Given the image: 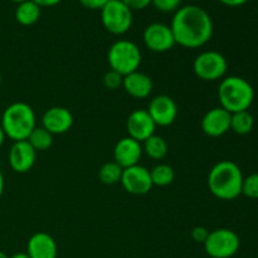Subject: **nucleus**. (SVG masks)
I'll use <instances>...</instances> for the list:
<instances>
[{
    "mask_svg": "<svg viewBox=\"0 0 258 258\" xmlns=\"http://www.w3.org/2000/svg\"><path fill=\"white\" fill-rule=\"evenodd\" d=\"M170 28L176 44L188 49L206 45L214 30L211 15L198 5H184L175 10Z\"/></svg>",
    "mask_w": 258,
    "mask_h": 258,
    "instance_id": "1",
    "label": "nucleus"
},
{
    "mask_svg": "<svg viewBox=\"0 0 258 258\" xmlns=\"http://www.w3.org/2000/svg\"><path fill=\"white\" fill-rule=\"evenodd\" d=\"M243 174L231 160L218 161L208 174V188L221 201H233L242 194Z\"/></svg>",
    "mask_w": 258,
    "mask_h": 258,
    "instance_id": "2",
    "label": "nucleus"
},
{
    "mask_svg": "<svg viewBox=\"0 0 258 258\" xmlns=\"http://www.w3.org/2000/svg\"><path fill=\"white\" fill-rule=\"evenodd\" d=\"M5 136L10 140L23 141L29 138L30 133L37 127V118L32 106L18 101L4 110L0 121Z\"/></svg>",
    "mask_w": 258,
    "mask_h": 258,
    "instance_id": "3",
    "label": "nucleus"
},
{
    "mask_svg": "<svg viewBox=\"0 0 258 258\" xmlns=\"http://www.w3.org/2000/svg\"><path fill=\"white\" fill-rule=\"evenodd\" d=\"M218 98L221 107L229 113L248 111L254 101V90L243 77L228 76L219 83Z\"/></svg>",
    "mask_w": 258,
    "mask_h": 258,
    "instance_id": "4",
    "label": "nucleus"
},
{
    "mask_svg": "<svg viewBox=\"0 0 258 258\" xmlns=\"http://www.w3.org/2000/svg\"><path fill=\"white\" fill-rule=\"evenodd\" d=\"M141 59H143L141 50L135 43L127 39L116 40L107 53L110 68L122 76H127L135 71H139Z\"/></svg>",
    "mask_w": 258,
    "mask_h": 258,
    "instance_id": "5",
    "label": "nucleus"
},
{
    "mask_svg": "<svg viewBox=\"0 0 258 258\" xmlns=\"http://www.w3.org/2000/svg\"><path fill=\"white\" fill-rule=\"evenodd\" d=\"M228 70L226 57L217 50L199 53L193 62V71L197 77L206 82L223 80Z\"/></svg>",
    "mask_w": 258,
    "mask_h": 258,
    "instance_id": "6",
    "label": "nucleus"
},
{
    "mask_svg": "<svg viewBox=\"0 0 258 258\" xmlns=\"http://www.w3.org/2000/svg\"><path fill=\"white\" fill-rule=\"evenodd\" d=\"M204 251L212 258H231L238 252L241 241L238 234L228 228H219L209 232L204 242Z\"/></svg>",
    "mask_w": 258,
    "mask_h": 258,
    "instance_id": "7",
    "label": "nucleus"
},
{
    "mask_svg": "<svg viewBox=\"0 0 258 258\" xmlns=\"http://www.w3.org/2000/svg\"><path fill=\"white\" fill-rule=\"evenodd\" d=\"M101 20L105 29L111 34H125L133 25V10L121 0H108L101 9Z\"/></svg>",
    "mask_w": 258,
    "mask_h": 258,
    "instance_id": "8",
    "label": "nucleus"
},
{
    "mask_svg": "<svg viewBox=\"0 0 258 258\" xmlns=\"http://www.w3.org/2000/svg\"><path fill=\"white\" fill-rule=\"evenodd\" d=\"M145 47L154 53L169 52L176 44L170 25L164 23H151L143 33Z\"/></svg>",
    "mask_w": 258,
    "mask_h": 258,
    "instance_id": "9",
    "label": "nucleus"
},
{
    "mask_svg": "<svg viewBox=\"0 0 258 258\" xmlns=\"http://www.w3.org/2000/svg\"><path fill=\"white\" fill-rule=\"evenodd\" d=\"M120 183L123 189L133 196H145L154 186L150 170L140 164L123 169Z\"/></svg>",
    "mask_w": 258,
    "mask_h": 258,
    "instance_id": "10",
    "label": "nucleus"
},
{
    "mask_svg": "<svg viewBox=\"0 0 258 258\" xmlns=\"http://www.w3.org/2000/svg\"><path fill=\"white\" fill-rule=\"evenodd\" d=\"M156 126L166 127L174 123L178 117V106L175 101L168 95L155 96L149 103L146 110Z\"/></svg>",
    "mask_w": 258,
    "mask_h": 258,
    "instance_id": "11",
    "label": "nucleus"
},
{
    "mask_svg": "<svg viewBox=\"0 0 258 258\" xmlns=\"http://www.w3.org/2000/svg\"><path fill=\"white\" fill-rule=\"evenodd\" d=\"M155 122L150 117L148 111L144 110V108L134 110L128 115L127 121H126L127 136L139 141V143H144L150 136H153L155 134Z\"/></svg>",
    "mask_w": 258,
    "mask_h": 258,
    "instance_id": "12",
    "label": "nucleus"
},
{
    "mask_svg": "<svg viewBox=\"0 0 258 258\" xmlns=\"http://www.w3.org/2000/svg\"><path fill=\"white\" fill-rule=\"evenodd\" d=\"M37 160V151L27 140L15 141L8 154L9 165L15 173L25 174L34 166Z\"/></svg>",
    "mask_w": 258,
    "mask_h": 258,
    "instance_id": "13",
    "label": "nucleus"
},
{
    "mask_svg": "<svg viewBox=\"0 0 258 258\" xmlns=\"http://www.w3.org/2000/svg\"><path fill=\"white\" fill-rule=\"evenodd\" d=\"M42 126L52 135H62L68 133L73 126L72 112L62 106L49 107L43 113Z\"/></svg>",
    "mask_w": 258,
    "mask_h": 258,
    "instance_id": "14",
    "label": "nucleus"
},
{
    "mask_svg": "<svg viewBox=\"0 0 258 258\" xmlns=\"http://www.w3.org/2000/svg\"><path fill=\"white\" fill-rule=\"evenodd\" d=\"M201 126L207 136L221 138L231 130V113L221 106L212 108L203 116Z\"/></svg>",
    "mask_w": 258,
    "mask_h": 258,
    "instance_id": "15",
    "label": "nucleus"
},
{
    "mask_svg": "<svg viewBox=\"0 0 258 258\" xmlns=\"http://www.w3.org/2000/svg\"><path fill=\"white\" fill-rule=\"evenodd\" d=\"M143 145L130 136L120 139L113 148V161L122 169L138 165L143 156Z\"/></svg>",
    "mask_w": 258,
    "mask_h": 258,
    "instance_id": "16",
    "label": "nucleus"
},
{
    "mask_svg": "<svg viewBox=\"0 0 258 258\" xmlns=\"http://www.w3.org/2000/svg\"><path fill=\"white\" fill-rule=\"evenodd\" d=\"M57 242L50 234L38 232L27 243V254L30 258H57Z\"/></svg>",
    "mask_w": 258,
    "mask_h": 258,
    "instance_id": "17",
    "label": "nucleus"
},
{
    "mask_svg": "<svg viewBox=\"0 0 258 258\" xmlns=\"http://www.w3.org/2000/svg\"><path fill=\"white\" fill-rule=\"evenodd\" d=\"M122 87L128 96L138 100H144L149 97L153 92V80L146 73L135 71L127 76H123Z\"/></svg>",
    "mask_w": 258,
    "mask_h": 258,
    "instance_id": "18",
    "label": "nucleus"
},
{
    "mask_svg": "<svg viewBox=\"0 0 258 258\" xmlns=\"http://www.w3.org/2000/svg\"><path fill=\"white\" fill-rule=\"evenodd\" d=\"M40 18V7H38L32 0H25V2L18 4L15 9V19L19 24L24 27L35 24Z\"/></svg>",
    "mask_w": 258,
    "mask_h": 258,
    "instance_id": "19",
    "label": "nucleus"
},
{
    "mask_svg": "<svg viewBox=\"0 0 258 258\" xmlns=\"http://www.w3.org/2000/svg\"><path fill=\"white\" fill-rule=\"evenodd\" d=\"M168 143L163 136L154 134L143 143V151L153 160H161L168 155Z\"/></svg>",
    "mask_w": 258,
    "mask_h": 258,
    "instance_id": "20",
    "label": "nucleus"
},
{
    "mask_svg": "<svg viewBox=\"0 0 258 258\" xmlns=\"http://www.w3.org/2000/svg\"><path fill=\"white\" fill-rule=\"evenodd\" d=\"M254 118L249 111L231 113V130L237 135H247L253 130Z\"/></svg>",
    "mask_w": 258,
    "mask_h": 258,
    "instance_id": "21",
    "label": "nucleus"
},
{
    "mask_svg": "<svg viewBox=\"0 0 258 258\" xmlns=\"http://www.w3.org/2000/svg\"><path fill=\"white\" fill-rule=\"evenodd\" d=\"M27 141L32 145V148L34 149L37 153L38 151H45L52 146L53 135L49 131L45 130L43 126H37V127L30 133Z\"/></svg>",
    "mask_w": 258,
    "mask_h": 258,
    "instance_id": "22",
    "label": "nucleus"
},
{
    "mask_svg": "<svg viewBox=\"0 0 258 258\" xmlns=\"http://www.w3.org/2000/svg\"><path fill=\"white\" fill-rule=\"evenodd\" d=\"M151 181L155 186L170 185L175 178V171L168 164H159L150 170Z\"/></svg>",
    "mask_w": 258,
    "mask_h": 258,
    "instance_id": "23",
    "label": "nucleus"
},
{
    "mask_svg": "<svg viewBox=\"0 0 258 258\" xmlns=\"http://www.w3.org/2000/svg\"><path fill=\"white\" fill-rule=\"evenodd\" d=\"M122 171L123 169L118 164H116L115 161H108V163L103 164L98 170V178H100L101 183L106 184V185H113V184L121 181Z\"/></svg>",
    "mask_w": 258,
    "mask_h": 258,
    "instance_id": "24",
    "label": "nucleus"
},
{
    "mask_svg": "<svg viewBox=\"0 0 258 258\" xmlns=\"http://www.w3.org/2000/svg\"><path fill=\"white\" fill-rule=\"evenodd\" d=\"M242 194L249 199H258V173H253L243 179Z\"/></svg>",
    "mask_w": 258,
    "mask_h": 258,
    "instance_id": "25",
    "label": "nucleus"
},
{
    "mask_svg": "<svg viewBox=\"0 0 258 258\" xmlns=\"http://www.w3.org/2000/svg\"><path fill=\"white\" fill-rule=\"evenodd\" d=\"M122 83L123 76L120 75L118 72H116V71L110 70L108 72L105 73V76H103V86H105L107 90H117V88L122 87Z\"/></svg>",
    "mask_w": 258,
    "mask_h": 258,
    "instance_id": "26",
    "label": "nucleus"
},
{
    "mask_svg": "<svg viewBox=\"0 0 258 258\" xmlns=\"http://www.w3.org/2000/svg\"><path fill=\"white\" fill-rule=\"evenodd\" d=\"M181 0H151V4L163 13H171L179 9Z\"/></svg>",
    "mask_w": 258,
    "mask_h": 258,
    "instance_id": "27",
    "label": "nucleus"
},
{
    "mask_svg": "<svg viewBox=\"0 0 258 258\" xmlns=\"http://www.w3.org/2000/svg\"><path fill=\"white\" fill-rule=\"evenodd\" d=\"M209 231L203 226H197L194 227L193 231H191V238L194 239V242L197 243H203L207 241L208 238Z\"/></svg>",
    "mask_w": 258,
    "mask_h": 258,
    "instance_id": "28",
    "label": "nucleus"
},
{
    "mask_svg": "<svg viewBox=\"0 0 258 258\" xmlns=\"http://www.w3.org/2000/svg\"><path fill=\"white\" fill-rule=\"evenodd\" d=\"M131 10H143L151 4V0H121Z\"/></svg>",
    "mask_w": 258,
    "mask_h": 258,
    "instance_id": "29",
    "label": "nucleus"
},
{
    "mask_svg": "<svg viewBox=\"0 0 258 258\" xmlns=\"http://www.w3.org/2000/svg\"><path fill=\"white\" fill-rule=\"evenodd\" d=\"M107 2L108 0H80L83 7L91 10H101L107 4Z\"/></svg>",
    "mask_w": 258,
    "mask_h": 258,
    "instance_id": "30",
    "label": "nucleus"
},
{
    "mask_svg": "<svg viewBox=\"0 0 258 258\" xmlns=\"http://www.w3.org/2000/svg\"><path fill=\"white\" fill-rule=\"evenodd\" d=\"M32 2H34L38 7L44 8V7H54V5L59 4L62 0H32Z\"/></svg>",
    "mask_w": 258,
    "mask_h": 258,
    "instance_id": "31",
    "label": "nucleus"
},
{
    "mask_svg": "<svg viewBox=\"0 0 258 258\" xmlns=\"http://www.w3.org/2000/svg\"><path fill=\"white\" fill-rule=\"evenodd\" d=\"M219 2L222 3V4L227 5V7H241V5L246 4L248 0H219Z\"/></svg>",
    "mask_w": 258,
    "mask_h": 258,
    "instance_id": "32",
    "label": "nucleus"
},
{
    "mask_svg": "<svg viewBox=\"0 0 258 258\" xmlns=\"http://www.w3.org/2000/svg\"><path fill=\"white\" fill-rule=\"evenodd\" d=\"M4 185H5V183H4V175H3L2 170H0V199H2L3 193H4Z\"/></svg>",
    "mask_w": 258,
    "mask_h": 258,
    "instance_id": "33",
    "label": "nucleus"
},
{
    "mask_svg": "<svg viewBox=\"0 0 258 258\" xmlns=\"http://www.w3.org/2000/svg\"><path fill=\"white\" fill-rule=\"evenodd\" d=\"M9 258H30V257L28 256L27 252H19V253L13 254V256L9 257Z\"/></svg>",
    "mask_w": 258,
    "mask_h": 258,
    "instance_id": "34",
    "label": "nucleus"
},
{
    "mask_svg": "<svg viewBox=\"0 0 258 258\" xmlns=\"http://www.w3.org/2000/svg\"><path fill=\"white\" fill-rule=\"evenodd\" d=\"M5 138H7V136H5L4 131H3V127H2V125H0V148H2V146H3V144H4V140H5Z\"/></svg>",
    "mask_w": 258,
    "mask_h": 258,
    "instance_id": "35",
    "label": "nucleus"
},
{
    "mask_svg": "<svg viewBox=\"0 0 258 258\" xmlns=\"http://www.w3.org/2000/svg\"><path fill=\"white\" fill-rule=\"evenodd\" d=\"M0 258H9V257H8L7 253H4L3 251H0Z\"/></svg>",
    "mask_w": 258,
    "mask_h": 258,
    "instance_id": "36",
    "label": "nucleus"
},
{
    "mask_svg": "<svg viewBox=\"0 0 258 258\" xmlns=\"http://www.w3.org/2000/svg\"><path fill=\"white\" fill-rule=\"evenodd\" d=\"M10 2H14V3H17V4H20V3L25 2V0H10Z\"/></svg>",
    "mask_w": 258,
    "mask_h": 258,
    "instance_id": "37",
    "label": "nucleus"
},
{
    "mask_svg": "<svg viewBox=\"0 0 258 258\" xmlns=\"http://www.w3.org/2000/svg\"><path fill=\"white\" fill-rule=\"evenodd\" d=\"M0 83H2V77H0Z\"/></svg>",
    "mask_w": 258,
    "mask_h": 258,
    "instance_id": "38",
    "label": "nucleus"
}]
</instances>
